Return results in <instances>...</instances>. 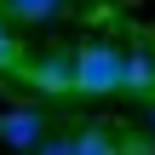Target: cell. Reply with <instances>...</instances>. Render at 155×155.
<instances>
[{
    "instance_id": "cell-7",
    "label": "cell",
    "mask_w": 155,
    "mask_h": 155,
    "mask_svg": "<svg viewBox=\"0 0 155 155\" xmlns=\"http://www.w3.org/2000/svg\"><path fill=\"white\" fill-rule=\"evenodd\" d=\"M17 63H23V46L12 35V17L0 12V75H17Z\"/></svg>"
},
{
    "instance_id": "cell-8",
    "label": "cell",
    "mask_w": 155,
    "mask_h": 155,
    "mask_svg": "<svg viewBox=\"0 0 155 155\" xmlns=\"http://www.w3.org/2000/svg\"><path fill=\"white\" fill-rule=\"evenodd\" d=\"M150 144H155V115H150Z\"/></svg>"
},
{
    "instance_id": "cell-5",
    "label": "cell",
    "mask_w": 155,
    "mask_h": 155,
    "mask_svg": "<svg viewBox=\"0 0 155 155\" xmlns=\"http://www.w3.org/2000/svg\"><path fill=\"white\" fill-rule=\"evenodd\" d=\"M121 92H138V98L155 92V58L150 52H127V86Z\"/></svg>"
},
{
    "instance_id": "cell-2",
    "label": "cell",
    "mask_w": 155,
    "mask_h": 155,
    "mask_svg": "<svg viewBox=\"0 0 155 155\" xmlns=\"http://www.w3.org/2000/svg\"><path fill=\"white\" fill-rule=\"evenodd\" d=\"M17 75L35 86V92H75V52H40V58H23Z\"/></svg>"
},
{
    "instance_id": "cell-4",
    "label": "cell",
    "mask_w": 155,
    "mask_h": 155,
    "mask_svg": "<svg viewBox=\"0 0 155 155\" xmlns=\"http://www.w3.org/2000/svg\"><path fill=\"white\" fill-rule=\"evenodd\" d=\"M0 12L12 23H52L63 12V0H0Z\"/></svg>"
},
{
    "instance_id": "cell-1",
    "label": "cell",
    "mask_w": 155,
    "mask_h": 155,
    "mask_svg": "<svg viewBox=\"0 0 155 155\" xmlns=\"http://www.w3.org/2000/svg\"><path fill=\"white\" fill-rule=\"evenodd\" d=\"M127 86V52L109 40L75 46V98H109Z\"/></svg>"
},
{
    "instance_id": "cell-6",
    "label": "cell",
    "mask_w": 155,
    "mask_h": 155,
    "mask_svg": "<svg viewBox=\"0 0 155 155\" xmlns=\"http://www.w3.org/2000/svg\"><path fill=\"white\" fill-rule=\"evenodd\" d=\"M75 150L81 155H115L121 144H115V127H81L75 132Z\"/></svg>"
},
{
    "instance_id": "cell-3",
    "label": "cell",
    "mask_w": 155,
    "mask_h": 155,
    "mask_svg": "<svg viewBox=\"0 0 155 155\" xmlns=\"http://www.w3.org/2000/svg\"><path fill=\"white\" fill-rule=\"evenodd\" d=\"M0 144H12V150H40V144H46V121H40L35 109H6V115H0Z\"/></svg>"
}]
</instances>
